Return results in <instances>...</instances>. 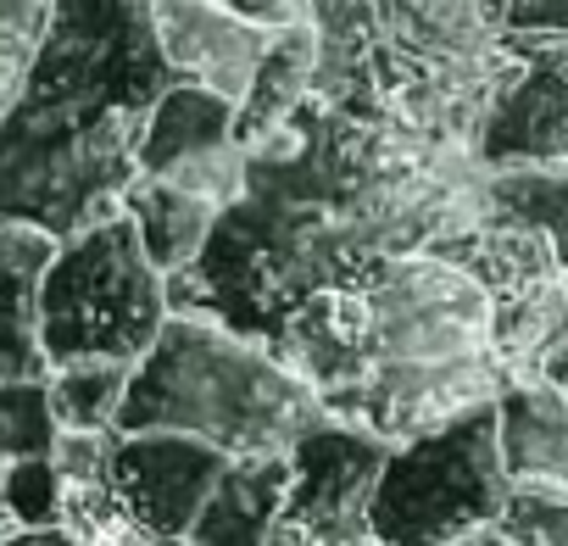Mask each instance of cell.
<instances>
[{
  "label": "cell",
  "instance_id": "26",
  "mask_svg": "<svg viewBox=\"0 0 568 546\" xmlns=\"http://www.w3.org/2000/svg\"><path fill=\"white\" fill-rule=\"evenodd\" d=\"M0 546H84L68 524H51V529H7Z\"/></svg>",
  "mask_w": 568,
  "mask_h": 546
},
{
  "label": "cell",
  "instance_id": "2",
  "mask_svg": "<svg viewBox=\"0 0 568 546\" xmlns=\"http://www.w3.org/2000/svg\"><path fill=\"white\" fill-rule=\"evenodd\" d=\"M357 296L368 363L329 418H352L402 446L501 396L507 374L490 346V296L457 262L435 251L390 256L357 280Z\"/></svg>",
  "mask_w": 568,
  "mask_h": 546
},
{
  "label": "cell",
  "instance_id": "30",
  "mask_svg": "<svg viewBox=\"0 0 568 546\" xmlns=\"http://www.w3.org/2000/svg\"><path fill=\"white\" fill-rule=\"evenodd\" d=\"M479 546H507V540H501V535H485V540H479Z\"/></svg>",
  "mask_w": 568,
  "mask_h": 546
},
{
  "label": "cell",
  "instance_id": "16",
  "mask_svg": "<svg viewBox=\"0 0 568 546\" xmlns=\"http://www.w3.org/2000/svg\"><path fill=\"white\" fill-rule=\"evenodd\" d=\"M118 212L134 223L145 256H151L162 273H179V267L206 245V234H212V223H217V206H206L201 195H184V190H173V184H162V179H129Z\"/></svg>",
  "mask_w": 568,
  "mask_h": 546
},
{
  "label": "cell",
  "instance_id": "23",
  "mask_svg": "<svg viewBox=\"0 0 568 546\" xmlns=\"http://www.w3.org/2000/svg\"><path fill=\"white\" fill-rule=\"evenodd\" d=\"M501 34H557V40H568V0H501Z\"/></svg>",
  "mask_w": 568,
  "mask_h": 546
},
{
  "label": "cell",
  "instance_id": "19",
  "mask_svg": "<svg viewBox=\"0 0 568 546\" xmlns=\"http://www.w3.org/2000/svg\"><path fill=\"white\" fill-rule=\"evenodd\" d=\"M57 446V413L40 380H0V463L12 457H51Z\"/></svg>",
  "mask_w": 568,
  "mask_h": 546
},
{
  "label": "cell",
  "instance_id": "4",
  "mask_svg": "<svg viewBox=\"0 0 568 546\" xmlns=\"http://www.w3.org/2000/svg\"><path fill=\"white\" fill-rule=\"evenodd\" d=\"M513 502L496 452V402L385 452L363 507L379 546H479Z\"/></svg>",
  "mask_w": 568,
  "mask_h": 546
},
{
  "label": "cell",
  "instance_id": "24",
  "mask_svg": "<svg viewBox=\"0 0 568 546\" xmlns=\"http://www.w3.org/2000/svg\"><path fill=\"white\" fill-rule=\"evenodd\" d=\"M84 546H173V540H162V535H151V529H140L123 507H112V513H101L95 524H84V529H73Z\"/></svg>",
  "mask_w": 568,
  "mask_h": 546
},
{
  "label": "cell",
  "instance_id": "8",
  "mask_svg": "<svg viewBox=\"0 0 568 546\" xmlns=\"http://www.w3.org/2000/svg\"><path fill=\"white\" fill-rule=\"evenodd\" d=\"M374 51L452 84H501L513 57L479 0H368Z\"/></svg>",
  "mask_w": 568,
  "mask_h": 546
},
{
  "label": "cell",
  "instance_id": "7",
  "mask_svg": "<svg viewBox=\"0 0 568 546\" xmlns=\"http://www.w3.org/2000/svg\"><path fill=\"white\" fill-rule=\"evenodd\" d=\"M223 468H229V457L217 446H206L195 435H173V429H112V452H106L112 502L140 529H151L173 546L206 507Z\"/></svg>",
  "mask_w": 568,
  "mask_h": 546
},
{
  "label": "cell",
  "instance_id": "22",
  "mask_svg": "<svg viewBox=\"0 0 568 546\" xmlns=\"http://www.w3.org/2000/svg\"><path fill=\"white\" fill-rule=\"evenodd\" d=\"M496 535L507 546H568V502L551 496H513Z\"/></svg>",
  "mask_w": 568,
  "mask_h": 546
},
{
  "label": "cell",
  "instance_id": "5",
  "mask_svg": "<svg viewBox=\"0 0 568 546\" xmlns=\"http://www.w3.org/2000/svg\"><path fill=\"white\" fill-rule=\"evenodd\" d=\"M168 324V273L145 256L123 212L62 234L40 280L45 368L73 357L134 363Z\"/></svg>",
  "mask_w": 568,
  "mask_h": 546
},
{
  "label": "cell",
  "instance_id": "18",
  "mask_svg": "<svg viewBox=\"0 0 568 546\" xmlns=\"http://www.w3.org/2000/svg\"><path fill=\"white\" fill-rule=\"evenodd\" d=\"M129 368L118 357H73L45 368V396L57 429H118V407L129 391Z\"/></svg>",
  "mask_w": 568,
  "mask_h": 546
},
{
  "label": "cell",
  "instance_id": "29",
  "mask_svg": "<svg viewBox=\"0 0 568 546\" xmlns=\"http://www.w3.org/2000/svg\"><path fill=\"white\" fill-rule=\"evenodd\" d=\"M479 7H485V12H490V18L501 23V0H479Z\"/></svg>",
  "mask_w": 568,
  "mask_h": 546
},
{
  "label": "cell",
  "instance_id": "17",
  "mask_svg": "<svg viewBox=\"0 0 568 546\" xmlns=\"http://www.w3.org/2000/svg\"><path fill=\"white\" fill-rule=\"evenodd\" d=\"M485 195H490V212L540 229L557 251V267H568V162L485 168Z\"/></svg>",
  "mask_w": 568,
  "mask_h": 546
},
{
  "label": "cell",
  "instance_id": "25",
  "mask_svg": "<svg viewBox=\"0 0 568 546\" xmlns=\"http://www.w3.org/2000/svg\"><path fill=\"white\" fill-rule=\"evenodd\" d=\"M223 7H234V12H245L256 23H273V29L302 18V0H223Z\"/></svg>",
  "mask_w": 568,
  "mask_h": 546
},
{
  "label": "cell",
  "instance_id": "6",
  "mask_svg": "<svg viewBox=\"0 0 568 546\" xmlns=\"http://www.w3.org/2000/svg\"><path fill=\"white\" fill-rule=\"evenodd\" d=\"M507 79L474 134L479 168L568 162V40L507 34Z\"/></svg>",
  "mask_w": 568,
  "mask_h": 546
},
{
  "label": "cell",
  "instance_id": "14",
  "mask_svg": "<svg viewBox=\"0 0 568 546\" xmlns=\"http://www.w3.org/2000/svg\"><path fill=\"white\" fill-rule=\"evenodd\" d=\"M313 57H318V46H313L307 18L273 29V40H267V51H262V62H256L251 84H245V95L234 101V140H240V151H256L267 134H278L284 123L296 118V107L313 95Z\"/></svg>",
  "mask_w": 568,
  "mask_h": 546
},
{
  "label": "cell",
  "instance_id": "21",
  "mask_svg": "<svg viewBox=\"0 0 568 546\" xmlns=\"http://www.w3.org/2000/svg\"><path fill=\"white\" fill-rule=\"evenodd\" d=\"M0 491H7V518H12V529H51V524H62V513H68V502H62V474H57L51 457H12Z\"/></svg>",
  "mask_w": 568,
  "mask_h": 546
},
{
  "label": "cell",
  "instance_id": "28",
  "mask_svg": "<svg viewBox=\"0 0 568 546\" xmlns=\"http://www.w3.org/2000/svg\"><path fill=\"white\" fill-rule=\"evenodd\" d=\"M0 479H7V463H0ZM12 529V518H7V491H0V535Z\"/></svg>",
  "mask_w": 568,
  "mask_h": 546
},
{
  "label": "cell",
  "instance_id": "12",
  "mask_svg": "<svg viewBox=\"0 0 568 546\" xmlns=\"http://www.w3.org/2000/svg\"><path fill=\"white\" fill-rule=\"evenodd\" d=\"M57 234L34 223H0V380H40V280Z\"/></svg>",
  "mask_w": 568,
  "mask_h": 546
},
{
  "label": "cell",
  "instance_id": "13",
  "mask_svg": "<svg viewBox=\"0 0 568 546\" xmlns=\"http://www.w3.org/2000/svg\"><path fill=\"white\" fill-rule=\"evenodd\" d=\"M435 256L457 262L468 280H479L490 302L518 296V291H529V285H540V280H557V251H551V240H546L540 229H529V223L501 218V212H490V218H479L474 229L440 240Z\"/></svg>",
  "mask_w": 568,
  "mask_h": 546
},
{
  "label": "cell",
  "instance_id": "20",
  "mask_svg": "<svg viewBox=\"0 0 568 546\" xmlns=\"http://www.w3.org/2000/svg\"><path fill=\"white\" fill-rule=\"evenodd\" d=\"M45 23H51V0H0V123H7V112L29 79Z\"/></svg>",
  "mask_w": 568,
  "mask_h": 546
},
{
  "label": "cell",
  "instance_id": "27",
  "mask_svg": "<svg viewBox=\"0 0 568 546\" xmlns=\"http://www.w3.org/2000/svg\"><path fill=\"white\" fill-rule=\"evenodd\" d=\"M262 546H329V540H324V535H313L307 524H296V518H284V513H278V518L267 524Z\"/></svg>",
  "mask_w": 568,
  "mask_h": 546
},
{
  "label": "cell",
  "instance_id": "3",
  "mask_svg": "<svg viewBox=\"0 0 568 546\" xmlns=\"http://www.w3.org/2000/svg\"><path fill=\"white\" fill-rule=\"evenodd\" d=\"M318 418L324 402L273 346L190 313H168L118 407V429L195 435L223 457H284Z\"/></svg>",
  "mask_w": 568,
  "mask_h": 546
},
{
  "label": "cell",
  "instance_id": "15",
  "mask_svg": "<svg viewBox=\"0 0 568 546\" xmlns=\"http://www.w3.org/2000/svg\"><path fill=\"white\" fill-rule=\"evenodd\" d=\"M284 479H291L284 457H229L179 546H262L267 524L284 507Z\"/></svg>",
  "mask_w": 568,
  "mask_h": 546
},
{
  "label": "cell",
  "instance_id": "11",
  "mask_svg": "<svg viewBox=\"0 0 568 546\" xmlns=\"http://www.w3.org/2000/svg\"><path fill=\"white\" fill-rule=\"evenodd\" d=\"M496 452L513 496L568 502V396L551 380H507L496 396Z\"/></svg>",
  "mask_w": 568,
  "mask_h": 546
},
{
  "label": "cell",
  "instance_id": "10",
  "mask_svg": "<svg viewBox=\"0 0 568 546\" xmlns=\"http://www.w3.org/2000/svg\"><path fill=\"white\" fill-rule=\"evenodd\" d=\"M151 18H156V40L168 51V62L190 79V84H206L229 101L245 95L267 40H273V23H256L223 0H151Z\"/></svg>",
  "mask_w": 568,
  "mask_h": 546
},
{
  "label": "cell",
  "instance_id": "9",
  "mask_svg": "<svg viewBox=\"0 0 568 546\" xmlns=\"http://www.w3.org/2000/svg\"><path fill=\"white\" fill-rule=\"evenodd\" d=\"M390 441H379L374 429L352 424V418H318L291 452V479H284V518L307 524L313 535H324L329 546L352 529H363V507L368 491L379 479Z\"/></svg>",
  "mask_w": 568,
  "mask_h": 546
},
{
  "label": "cell",
  "instance_id": "1",
  "mask_svg": "<svg viewBox=\"0 0 568 546\" xmlns=\"http://www.w3.org/2000/svg\"><path fill=\"white\" fill-rule=\"evenodd\" d=\"M179 79L151 0H51L45 40L0 123V223L62 240L112 218L145 118Z\"/></svg>",
  "mask_w": 568,
  "mask_h": 546
}]
</instances>
